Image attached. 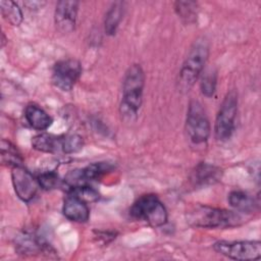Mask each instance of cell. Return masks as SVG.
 I'll list each match as a JSON object with an SVG mask.
<instances>
[{
    "instance_id": "obj_1",
    "label": "cell",
    "mask_w": 261,
    "mask_h": 261,
    "mask_svg": "<svg viewBox=\"0 0 261 261\" xmlns=\"http://www.w3.org/2000/svg\"><path fill=\"white\" fill-rule=\"evenodd\" d=\"M209 56V43L206 38L197 39L192 45L177 79V88L181 93L189 92L204 70Z\"/></svg>"
},
{
    "instance_id": "obj_2",
    "label": "cell",
    "mask_w": 261,
    "mask_h": 261,
    "mask_svg": "<svg viewBox=\"0 0 261 261\" xmlns=\"http://www.w3.org/2000/svg\"><path fill=\"white\" fill-rule=\"evenodd\" d=\"M145 86V73L140 64L130 65L122 81V100L120 104L121 115L132 120L136 117L142 105L143 90Z\"/></svg>"
},
{
    "instance_id": "obj_3",
    "label": "cell",
    "mask_w": 261,
    "mask_h": 261,
    "mask_svg": "<svg viewBox=\"0 0 261 261\" xmlns=\"http://www.w3.org/2000/svg\"><path fill=\"white\" fill-rule=\"evenodd\" d=\"M242 217L233 211L210 207L206 205L195 206L188 213V222L202 228H227L241 224Z\"/></svg>"
},
{
    "instance_id": "obj_4",
    "label": "cell",
    "mask_w": 261,
    "mask_h": 261,
    "mask_svg": "<svg viewBox=\"0 0 261 261\" xmlns=\"http://www.w3.org/2000/svg\"><path fill=\"white\" fill-rule=\"evenodd\" d=\"M129 215L143 220L153 227H159L167 222V211L163 203L154 194L139 197L129 208Z\"/></svg>"
},
{
    "instance_id": "obj_5",
    "label": "cell",
    "mask_w": 261,
    "mask_h": 261,
    "mask_svg": "<svg viewBox=\"0 0 261 261\" xmlns=\"http://www.w3.org/2000/svg\"><path fill=\"white\" fill-rule=\"evenodd\" d=\"M186 132L191 142L203 144L207 142L211 126L208 116L202 104L197 100H192L189 104L186 118Z\"/></svg>"
},
{
    "instance_id": "obj_6",
    "label": "cell",
    "mask_w": 261,
    "mask_h": 261,
    "mask_svg": "<svg viewBox=\"0 0 261 261\" xmlns=\"http://www.w3.org/2000/svg\"><path fill=\"white\" fill-rule=\"evenodd\" d=\"M238 111V95L229 91L222 100L214 123V135L218 141L228 140L234 130Z\"/></svg>"
},
{
    "instance_id": "obj_7",
    "label": "cell",
    "mask_w": 261,
    "mask_h": 261,
    "mask_svg": "<svg viewBox=\"0 0 261 261\" xmlns=\"http://www.w3.org/2000/svg\"><path fill=\"white\" fill-rule=\"evenodd\" d=\"M213 249L218 254L233 260H257L261 257L260 241H217Z\"/></svg>"
},
{
    "instance_id": "obj_8",
    "label": "cell",
    "mask_w": 261,
    "mask_h": 261,
    "mask_svg": "<svg viewBox=\"0 0 261 261\" xmlns=\"http://www.w3.org/2000/svg\"><path fill=\"white\" fill-rule=\"evenodd\" d=\"M82 74L81 62L74 58L59 60L52 71V83L61 91H70Z\"/></svg>"
},
{
    "instance_id": "obj_9",
    "label": "cell",
    "mask_w": 261,
    "mask_h": 261,
    "mask_svg": "<svg viewBox=\"0 0 261 261\" xmlns=\"http://www.w3.org/2000/svg\"><path fill=\"white\" fill-rule=\"evenodd\" d=\"M11 180L17 197L23 202H30L38 191V180L23 166L11 168Z\"/></svg>"
},
{
    "instance_id": "obj_10",
    "label": "cell",
    "mask_w": 261,
    "mask_h": 261,
    "mask_svg": "<svg viewBox=\"0 0 261 261\" xmlns=\"http://www.w3.org/2000/svg\"><path fill=\"white\" fill-rule=\"evenodd\" d=\"M79 10L77 1H58L55 7L54 20L56 28L63 34L70 33L75 28Z\"/></svg>"
},
{
    "instance_id": "obj_11",
    "label": "cell",
    "mask_w": 261,
    "mask_h": 261,
    "mask_svg": "<svg viewBox=\"0 0 261 261\" xmlns=\"http://www.w3.org/2000/svg\"><path fill=\"white\" fill-rule=\"evenodd\" d=\"M222 171L218 166L201 162L191 172L190 180L194 187H205L214 185L220 180Z\"/></svg>"
},
{
    "instance_id": "obj_12",
    "label": "cell",
    "mask_w": 261,
    "mask_h": 261,
    "mask_svg": "<svg viewBox=\"0 0 261 261\" xmlns=\"http://www.w3.org/2000/svg\"><path fill=\"white\" fill-rule=\"evenodd\" d=\"M62 212L68 220L80 223L87 222L90 217L88 204L70 194H67L64 199Z\"/></svg>"
},
{
    "instance_id": "obj_13",
    "label": "cell",
    "mask_w": 261,
    "mask_h": 261,
    "mask_svg": "<svg viewBox=\"0 0 261 261\" xmlns=\"http://www.w3.org/2000/svg\"><path fill=\"white\" fill-rule=\"evenodd\" d=\"M15 247L16 251L23 255H34L38 253L49 254L54 252L50 245L32 233H24L20 236L16 241Z\"/></svg>"
},
{
    "instance_id": "obj_14",
    "label": "cell",
    "mask_w": 261,
    "mask_h": 261,
    "mask_svg": "<svg viewBox=\"0 0 261 261\" xmlns=\"http://www.w3.org/2000/svg\"><path fill=\"white\" fill-rule=\"evenodd\" d=\"M24 117L28 123L37 130H45L53 122L52 117L43 108L34 103L25 107Z\"/></svg>"
},
{
    "instance_id": "obj_15",
    "label": "cell",
    "mask_w": 261,
    "mask_h": 261,
    "mask_svg": "<svg viewBox=\"0 0 261 261\" xmlns=\"http://www.w3.org/2000/svg\"><path fill=\"white\" fill-rule=\"evenodd\" d=\"M34 149L44 153H55L62 148V137L48 133H41L32 139Z\"/></svg>"
},
{
    "instance_id": "obj_16",
    "label": "cell",
    "mask_w": 261,
    "mask_h": 261,
    "mask_svg": "<svg viewBox=\"0 0 261 261\" xmlns=\"http://www.w3.org/2000/svg\"><path fill=\"white\" fill-rule=\"evenodd\" d=\"M228 203L236 210L252 213L258 208V203L249 194L242 191H232L228 195Z\"/></svg>"
},
{
    "instance_id": "obj_17",
    "label": "cell",
    "mask_w": 261,
    "mask_h": 261,
    "mask_svg": "<svg viewBox=\"0 0 261 261\" xmlns=\"http://www.w3.org/2000/svg\"><path fill=\"white\" fill-rule=\"evenodd\" d=\"M124 3L121 1H115L108 8L105 19H104V30L106 35L113 36L116 33L118 24L123 15Z\"/></svg>"
},
{
    "instance_id": "obj_18",
    "label": "cell",
    "mask_w": 261,
    "mask_h": 261,
    "mask_svg": "<svg viewBox=\"0 0 261 261\" xmlns=\"http://www.w3.org/2000/svg\"><path fill=\"white\" fill-rule=\"evenodd\" d=\"M1 162L3 165L9 166L11 168L16 166H22L23 158L19 150L10 141L2 139L1 140Z\"/></svg>"
},
{
    "instance_id": "obj_19",
    "label": "cell",
    "mask_w": 261,
    "mask_h": 261,
    "mask_svg": "<svg viewBox=\"0 0 261 261\" xmlns=\"http://www.w3.org/2000/svg\"><path fill=\"white\" fill-rule=\"evenodd\" d=\"M114 168L115 166L110 162L99 161L87 165L85 168L81 169V172L84 180L88 184L89 181L98 180L102 178L104 175L113 171Z\"/></svg>"
},
{
    "instance_id": "obj_20",
    "label": "cell",
    "mask_w": 261,
    "mask_h": 261,
    "mask_svg": "<svg viewBox=\"0 0 261 261\" xmlns=\"http://www.w3.org/2000/svg\"><path fill=\"white\" fill-rule=\"evenodd\" d=\"M174 11L185 24H192L197 20L199 5L197 2L190 0L176 1L174 2Z\"/></svg>"
},
{
    "instance_id": "obj_21",
    "label": "cell",
    "mask_w": 261,
    "mask_h": 261,
    "mask_svg": "<svg viewBox=\"0 0 261 261\" xmlns=\"http://www.w3.org/2000/svg\"><path fill=\"white\" fill-rule=\"evenodd\" d=\"M0 10L3 18L12 25H19L22 21V12L18 5L10 0L0 1Z\"/></svg>"
},
{
    "instance_id": "obj_22",
    "label": "cell",
    "mask_w": 261,
    "mask_h": 261,
    "mask_svg": "<svg viewBox=\"0 0 261 261\" xmlns=\"http://www.w3.org/2000/svg\"><path fill=\"white\" fill-rule=\"evenodd\" d=\"M201 82H200V88L202 94L207 97L211 98L216 90V84H217V71L213 67L206 68L201 73Z\"/></svg>"
},
{
    "instance_id": "obj_23",
    "label": "cell",
    "mask_w": 261,
    "mask_h": 261,
    "mask_svg": "<svg viewBox=\"0 0 261 261\" xmlns=\"http://www.w3.org/2000/svg\"><path fill=\"white\" fill-rule=\"evenodd\" d=\"M67 194H70V195L79 198L80 200L86 202L87 204L96 202L100 199L99 192L89 185L70 188L67 190Z\"/></svg>"
},
{
    "instance_id": "obj_24",
    "label": "cell",
    "mask_w": 261,
    "mask_h": 261,
    "mask_svg": "<svg viewBox=\"0 0 261 261\" xmlns=\"http://www.w3.org/2000/svg\"><path fill=\"white\" fill-rule=\"evenodd\" d=\"M84 141L80 135L71 134L62 136V148L61 151L65 154H71L80 151L83 148Z\"/></svg>"
},
{
    "instance_id": "obj_25",
    "label": "cell",
    "mask_w": 261,
    "mask_h": 261,
    "mask_svg": "<svg viewBox=\"0 0 261 261\" xmlns=\"http://www.w3.org/2000/svg\"><path fill=\"white\" fill-rule=\"evenodd\" d=\"M38 184L39 186L46 190V191H49V190H53V189H56L58 187H60L62 185V181L61 179L59 178L58 174L55 172V171H46V172H42L38 178Z\"/></svg>"
}]
</instances>
